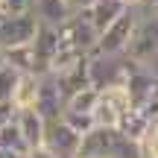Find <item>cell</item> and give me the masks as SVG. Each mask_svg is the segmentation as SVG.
Returning a JSON list of instances; mask_svg holds the SVG:
<instances>
[{
	"label": "cell",
	"instance_id": "obj_1",
	"mask_svg": "<svg viewBox=\"0 0 158 158\" xmlns=\"http://www.w3.org/2000/svg\"><path fill=\"white\" fill-rule=\"evenodd\" d=\"M138 62L123 56H102V53H91L88 56V73H91V85L94 88H117V85H126L129 76L135 73Z\"/></svg>",
	"mask_w": 158,
	"mask_h": 158
},
{
	"label": "cell",
	"instance_id": "obj_2",
	"mask_svg": "<svg viewBox=\"0 0 158 158\" xmlns=\"http://www.w3.org/2000/svg\"><path fill=\"white\" fill-rule=\"evenodd\" d=\"M138 21H141V6H126L123 15L100 32V41H97L94 53H102V56H123V53L129 50V44H132V35H135V29H138Z\"/></svg>",
	"mask_w": 158,
	"mask_h": 158
},
{
	"label": "cell",
	"instance_id": "obj_3",
	"mask_svg": "<svg viewBox=\"0 0 158 158\" xmlns=\"http://www.w3.org/2000/svg\"><path fill=\"white\" fill-rule=\"evenodd\" d=\"M126 56L135 59L138 64H149L152 59H158V9H152L149 3L141 6V21Z\"/></svg>",
	"mask_w": 158,
	"mask_h": 158
},
{
	"label": "cell",
	"instance_id": "obj_4",
	"mask_svg": "<svg viewBox=\"0 0 158 158\" xmlns=\"http://www.w3.org/2000/svg\"><path fill=\"white\" fill-rule=\"evenodd\" d=\"M59 41H62L64 50H79V53H88L91 56L97 41H100V32H97V27L91 23V18L79 9L68 23L59 27Z\"/></svg>",
	"mask_w": 158,
	"mask_h": 158
},
{
	"label": "cell",
	"instance_id": "obj_5",
	"mask_svg": "<svg viewBox=\"0 0 158 158\" xmlns=\"http://www.w3.org/2000/svg\"><path fill=\"white\" fill-rule=\"evenodd\" d=\"M41 29V21L35 18V12H21V15L15 18H6V21H0V47H18V44H29V41H35V35H38Z\"/></svg>",
	"mask_w": 158,
	"mask_h": 158
},
{
	"label": "cell",
	"instance_id": "obj_6",
	"mask_svg": "<svg viewBox=\"0 0 158 158\" xmlns=\"http://www.w3.org/2000/svg\"><path fill=\"white\" fill-rule=\"evenodd\" d=\"M132 108V100L126 94V85L117 88H102L100 91V102L94 108V120L100 126H120V117Z\"/></svg>",
	"mask_w": 158,
	"mask_h": 158
},
{
	"label": "cell",
	"instance_id": "obj_7",
	"mask_svg": "<svg viewBox=\"0 0 158 158\" xmlns=\"http://www.w3.org/2000/svg\"><path fill=\"white\" fill-rule=\"evenodd\" d=\"M44 147L50 149L56 158H79V147H82V135L68 126L62 117L47 123V138H44Z\"/></svg>",
	"mask_w": 158,
	"mask_h": 158
},
{
	"label": "cell",
	"instance_id": "obj_8",
	"mask_svg": "<svg viewBox=\"0 0 158 158\" xmlns=\"http://www.w3.org/2000/svg\"><path fill=\"white\" fill-rule=\"evenodd\" d=\"M64 106H68V97H64L62 85H59V79L53 73H41V85H38V102H35V108L41 111V117L47 120V123H53V120L62 117Z\"/></svg>",
	"mask_w": 158,
	"mask_h": 158
},
{
	"label": "cell",
	"instance_id": "obj_9",
	"mask_svg": "<svg viewBox=\"0 0 158 158\" xmlns=\"http://www.w3.org/2000/svg\"><path fill=\"white\" fill-rule=\"evenodd\" d=\"M126 94H129L132 106L147 108L152 100H158V73L149 70L147 64H138L135 73H132L129 82H126Z\"/></svg>",
	"mask_w": 158,
	"mask_h": 158
},
{
	"label": "cell",
	"instance_id": "obj_10",
	"mask_svg": "<svg viewBox=\"0 0 158 158\" xmlns=\"http://www.w3.org/2000/svg\"><path fill=\"white\" fill-rule=\"evenodd\" d=\"M15 120L23 132V141H27L29 149H38L44 147V138H47V120L41 117L38 108H21L15 111Z\"/></svg>",
	"mask_w": 158,
	"mask_h": 158
},
{
	"label": "cell",
	"instance_id": "obj_11",
	"mask_svg": "<svg viewBox=\"0 0 158 158\" xmlns=\"http://www.w3.org/2000/svg\"><path fill=\"white\" fill-rule=\"evenodd\" d=\"M35 59H38V76L41 73H50V64L56 59V53L62 50V41H59V29L56 27H44L41 23L38 35H35Z\"/></svg>",
	"mask_w": 158,
	"mask_h": 158
},
{
	"label": "cell",
	"instance_id": "obj_12",
	"mask_svg": "<svg viewBox=\"0 0 158 158\" xmlns=\"http://www.w3.org/2000/svg\"><path fill=\"white\" fill-rule=\"evenodd\" d=\"M32 12L44 27H56V29L76 15V9L68 0H32Z\"/></svg>",
	"mask_w": 158,
	"mask_h": 158
},
{
	"label": "cell",
	"instance_id": "obj_13",
	"mask_svg": "<svg viewBox=\"0 0 158 158\" xmlns=\"http://www.w3.org/2000/svg\"><path fill=\"white\" fill-rule=\"evenodd\" d=\"M82 12L91 18V23L97 27V32H102L108 23H114L126 12V3L123 0H94V3H91L88 9H82Z\"/></svg>",
	"mask_w": 158,
	"mask_h": 158
},
{
	"label": "cell",
	"instance_id": "obj_14",
	"mask_svg": "<svg viewBox=\"0 0 158 158\" xmlns=\"http://www.w3.org/2000/svg\"><path fill=\"white\" fill-rule=\"evenodd\" d=\"M38 85H41L38 73H21L18 76V85H15V94H12V108L15 111L35 108V102H38Z\"/></svg>",
	"mask_w": 158,
	"mask_h": 158
},
{
	"label": "cell",
	"instance_id": "obj_15",
	"mask_svg": "<svg viewBox=\"0 0 158 158\" xmlns=\"http://www.w3.org/2000/svg\"><path fill=\"white\" fill-rule=\"evenodd\" d=\"M0 149L6 155H29V147L23 141V132L18 126L15 114H12L6 123H0Z\"/></svg>",
	"mask_w": 158,
	"mask_h": 158
},
{
	"label": "cell",
	"instance_id": "obj_16",
	"mask_svg": "<svg viewBox=\"0 0 158 158\" xmlns=\"http://www.w3.org/2000/svg\"><path fill=\"white\" fill-rule=\"evenodd\" d=\"M149 126H152V120H149L147 108H138V106H132L129 111H126L123 117H120V126H117V129L123 132V135L135 138V141H143V135L149 132Z\"/></svg>",
	"mask_w": 158,
	"mask_h": 158
},
{
	"label": "cell",
	"instance_id": "obj_17",
	"mask_svg": "<svg viewBox=\"0 0 158 158\" xmlns=\"http://www.w3.org/2000/svg\"><path fill=\"white\" fill-rule=\"evenodd\" d=\"M6 64L18 68L21 73H38V59H35V44H18L6 47Z\"/></svg>",
	"mask_w": 158,
	"mask_h": 158
},
{
	"label": "cell",
	"instance_id": "obj_18",
	"mask_svg": "<svg viewBox=\"0 0 158 158\" xmlns=\"http://www.w3.org/2000/svg\"><path fill=\"white\" fill-rule=\"evenodd\" d=\"M97 102H100V88H94V85H85V88H79L76 94H70V97H68V106H64V111L94 114Z\"/></svg>",
	"mask_w": 158,
	"mask_h": 158
},
{
	"label": "cell",
	"instance_id": "obj_19",
	"mask_svg": "<svg viewBox=\"0 0 158 158\" xmlns=\"http://www.w3.org/2000/svg\"><path fill=\"white\" fill-rule=\"evenodd\" d=\"M18 76H21V70L12 68V64H3V68H0V106L12 102V94H15Z\"/></svg>",
	"mask_w": 158,
	"mask_h": 158
},
{
	"label": "cell",
	"instance_id": "obj_20",
	"mask_svg": "<svg viewBox=\"0 0 158 158\" xmlns=\"http://www.w3.org/2000/svg\"><path fill=\"white\" fill-rule=\"evenodd\" d=\"M62 120H64L68 126H73L79 135H85V132H91V129L97 126L94 114H82V111H62Z\"/></svg>",
	"mask_w": 158,
	"mask_h": 158
},
{
	"label": "cell",
	"instance_id": "obj_21",
	"mask_svg": "<svg viewBox=\"0 0 158 158\" xmlns=\"http://www.w3.org/2000/svg\"><path fill=\"white\" fill-rule=\"evenodd\" d=\"M141 147H143V158H158V126H149Z\"/></svg>",
	"mask_w": 158,
	"mask_h": 158
},
{
	"label": "cell",
	"instance_id": "obj_22",
	"mask_svg": "<svg viewBox=\"0 0 158 158\" xmlns=\"http://www.w3.org/2000/svg\"><path fill=\"white\" fill-rule=\"evenodd\" d=\"M27 158H56V155H53L47 147H38V149H29V155H27Z\"/></svg>",
	"mask_w": 158,
	"mask_h": 158
},
{
	"label": "cell",
	"instance_id": "obj_23",
	"mask_svg": "<svg viewBox=\"0 0 158 158\" xmlns=\"http://www.w3.org/2000/svg\"><path fill=\"white\" fill-rule=\"evenodd\" d=\"M15 114V108H12V102H6V106H0V123H6V120Z\"/></svg>",
	"mask_w": 158,
	"mask_h": 158
},
{
	"label": "cell",
	"instance_id": "obj_24",
	"mask_svg": "<svg viewBox=\"0 0 158 158\" xmlns=\"http://www.w3.org/2000/svg\"><path fill=\"white\" fill-rule=\"evenodd\" d=\"M68 3H70V6H73V9H76V12H79V9H88V6H91V3H94V0H68Z\"/></svg>",
	"mask_w": 158,
	"mask_h": 158
},
{
	"label": "cell",
	"instance_id": "obj_25",
	"mask_svg": "<svg viewBox=\"0 0 158 158\" xmlns=\"http://www.w3.org/2000/svg\"><path fill=\"white\" fill-rule=\"evenodd\" d=\"M149 0H126V6H147Z\"/></svg>",
	"mask_w": 158,
	"mask_h": 158
},
{
	"label": "cell",
	"instance_id": "obj_26",
	"mask_svg": "<svg viewBox=\"0 0 158 158\" xmlns=\"http://www.w3.org/2000/svg\"><path fill=\"white\" fill-rule=\"evenodd\" d=\"M3 64H6V50L0 47V68H3Z\"/></svg>",
	"mask_w": 158,
	"mask_h": 158
},
{
	"label": "cell",
	"instance_id": "obj_27",
	"mask_svg": "<svg viewBox=\"0 0 158 158\" xmlns=\"http://www.w3.org/2000/svg\"><path fill=\"white\" fill-rule=\"evenodd\" d=\"M149 6H152V9H158V0H149Z\"/></svg>",
	"mask_w": 158,
	"mask_h": 158
},
{
	"label": "cell",
	"instance_id": "obj_28",
	"mask_svg": "<svg viewBox=\"0 0 158 158\" xmlns=\"http://www.w3.org/2000/svg\"><path fill=\"white\" fill-rule=\"evenodd\" d=\"M123 3H126V0H123Z\"/></svg>",
	"mask_w": 158,
	"mask_h": 158
}]
</instances>
